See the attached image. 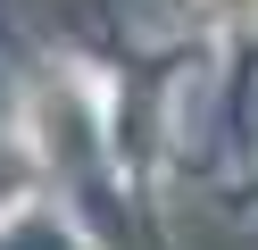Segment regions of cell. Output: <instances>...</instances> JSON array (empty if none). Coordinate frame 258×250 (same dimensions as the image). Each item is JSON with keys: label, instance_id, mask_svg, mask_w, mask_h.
Instances as JSON below:
<instances>
[{"label": "cell", "instance_id": "cell-1", "mask_svg": "<svg viewBox=\"0 0 258 250\" xmlns=\"http://www.w3.org/2000/svg\"><path fill=\"white\" fill-rule=\"evenodd\" d=\"M25 183H34V159L0 142V209H17V200H25Z\"/></svg>", "mask_w": 258, "mask_h": 250}]
</instances>
